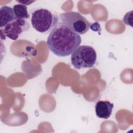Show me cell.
I'll return each mask as SVG.
<instances>
[{
    "label": "cell",
    "instance_id": "cell-10",
    "mask_svg": "<svg viewBox=\"0 0 133 133\" xmlns=\"http://www.w3.org/2000/svg\"><path fill=\"white\" fill-rule=\"evenodd\" d=\"M17 2H19L21 4H23L24 5H29L34 2L33 1H17Z\"/></svg>",
    "mask_w": 133,
    "mask_h": 133
},
{
    "label": "cell",
    "instance_id": "cell-7",
    "mask_svg": "<svg viewBox=\"0 0 133 133\" xmlns=\"http://www.w3.org/2000/svg\"><path fill=\"white\" fill-rule=\"evenodd\" d=\"M0 17L1 28L4 27L8 23L16 19L13 8L6 5H4L1 8Z\"/></svg>",
    "mask_w": 133,
    "mask_h": 133
},
{
    "label": "cell",
    "instance_id": "cell-8",
    "mask_svg": "<svg viewBox=\"0 0 133 133\" xmlns=\"http://www.w3.org/2000/svg\"><path fill=\"white\" fill-rule=\"evenodd\" d=\"M13 10L16 19L26 20L30 17L26 6L23 4H18L15 5L13 7Z\"/></svg>",
    "mask_w": 133,
    "mask_h": 133
},
{
    "label": "cell",
    "instance_id": "cell-6",
    "mask_svg": "<svg viewBox=\"0 0 133 133\" xmlns=\"http://www.w3.org/2000/svg\"><path fill=\"white\" fill-rule=\"evenodd\" d=\"M114 104L109 101H99L95 105L97 116L100 118L108 119L112 114Z\"/></svg>",
    "mask_w": 133,
    "mask_h": 133
},
{
    "label": "cell",
    "instance_id": "cell-3",
    "mask_svg": "<svg viewBox=\"0 0 133 133\" xmlns=\"http://www.w3.org/2000/svg\"><path fill=\"white\" fill-rule=\"evenodd\" d=\"M96 59L97 54L95 49L88 45L78 46L71 57L72 64L78 70L92 68L95 65Z\"/></svg>",
    "mask_w": 133,
    "mask_h": 133
},
{
    "label": "cell",
    "instance_id": "cell-5",
    "mask_svg": "<svg viewBox=\"0 0 133 133\" xmlns=\"http://www.w3.org/2000/svg\"><path fill=\"white\" fill-rule=\"evenodd\" d=\"M30 24L25 19H16L1 28V37L6 36L12 40H16L23 32L30 29Z\"/></svg>",
    "mask_w": 133,
    "mask_h": 133
},
{
    "label": "cell",
    "instance_id": "cell-9",
    "mask_svg": "<svg viewBox=\"0 0 133 133\" xmlns=\"http://www.w3.org/2000/svg\"><path fill=\"white\" fill-rule=\"evenodd\" d=\"M132 10H131L130 11L127 12L123 19V21L124 23H125L128 25H130L131 26H132Z\"/></svg>",
    "mask_w": 133,
    "mask_h": 133
},
{
    "label": "cell",
    "instance_id": "cell-2",
    "mask_svg": "<svg viewBox=\"0 0 133 133\" xmlns=\"http://www.w3.org/2000/svg\"><path fill=\"white\" fill-rule=\"evenodd\" d=\"M59 22L58 16L48 9L39 8L32 13V25L35 30L40 33L51 31Z\"/></svg>",
    "mask_w": 133,
    "mask_h": 133
},
{
    "label": "cell",
    "instance_id": "cell-1",
    "mask_svg": "<svg viewBox=\"0 0 133 133\" xmlns=\"http://www.w3.org/2000/svg\"><path fill=\"white\" fill-rule=\"evenodd\" d=\"M80 35L61 23L51 31L47 39L49 50L58 57H66L72 54L80 45Z\"/></svg>",
    "mask_w": 133,
    "mask_h": 133
},
{
    "label": "cell",
    "instance_id": "cell-4",
    "mask_svg": "<svg viewBox=\"0 0 133 133\" xmlns=\"http://www.w3.org/2000/svg\"><path fill=\"white\" fill-rule=\"evenodd\" d=\"M59 19L61 23L79 35L86 33L91 25L87 19L78 12L68 11L61 14Z\"/></svg>",
    "mask_w": 133,
    "mask_h": 133
}]
</instances>
